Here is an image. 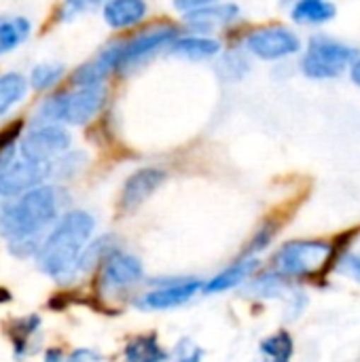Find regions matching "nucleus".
I'll use <instances>...</instances> for the list:
<instances>
[{
    "instance_id": "f257e3e1",
    "label": "nucleus",
    "mask_w": 360,
    "mask_h": 362,
    "mask_svg": "<svg viewBox=\"0 0 360 362\" xmlns=\"http://www.w3.org/2000/svg\"><path fill=\"white\" fill-rule=\"evenodd\" d=\"M59 199L53 187H36L0 212V233L8 240V250L15 257H34L42 244V233L57 221Z\"/></svg>"
},
{
    "instance_id": "f03ea898",
    "label": "nucleus",
    "mask_w": 360,
    "mask_h": 362,
    "mask_svg": "<svg viewBox=\"0 0 360 362\" xmlns=\"http://www.w3.org/2000/svg\"><path fill=\"white\" fill-rule=\"evenodd\" d=\"M93 231L95 218L87 210H68L47 233L34 255L38 269L57 282L74 280L81 252L91 242Z\"/></svg>"
},
{
    "instance_id": "7ed1b4c3",
    "label": "nucleus",
    "mask_w": 360,
    "mask_h": 362,
    "mask_svg": "<svg viewBox=\"0 0 360 362\" xmlns=\"http://www.w3.org/2000/svg\"><path fill=\"white\" fill-rule=\"evenodd\" d=\"M335 255V246L323 240L289 242L274 257V274L280 278H318L331 267Z\"/></svg>"
},
{
    "instance_id": "20e7f679",
    "label": "nucleus",
    "mask_w": 360,
    "mask_h": 362,
    "mask_svg": "<svg viewBox=\"0 0 360 362\" xmlns=\"http://www.w3.org/2000/svg\"><path fill=\"white\" fill-rule=\"evenodd\" d=\"M106 93L102 85H89V87H76L72 91L57 93L49 98L38 112V119L42 125H55V123H66V125H85L91 121L100 108L104 106Z\"/></svg>"
},
{
    "instance_id": "39448f33",
    "label": "nucleus",
    "mask_w": 360,
    "mask_h": 362,
    "mask_svg": "<svg viewBox=\"0 0 360 362\" xmlns=\"http://www.w3.org/2000/svg\"><path fill=\"white\" fill-rule=\"evenodd\" d=\"M359 57L356 49L329 36H314L301 59V70L310 78H335Z\"/></svg>"
},
{
    "instance_id": "423d86ee",
    "label": "nucleus",
    "mask_w": 360,
    "mask_h": 362,
    "mask_svg": "<svg viewBox=\"0 0 360 362\" xmlns=\"http://www.w3.org/2000/svg\"><path fill=\"white\" fill-rule=\"evenodd\" d=\"M204 282L197 278H176V280H166L157 282L155 291H149L136 299V308L144 312H168L182 308L189 303L199 291Z\"/></svg>"
},
{
    "instance_id": "0eeeda50",
    "label": "nucleus",
    "mask_w": 360,
    "mask_h": 362,
    "mask_svg": "<svg viewBox=\"0 0 360 362\" xmlns=\"http://www.w3.org/2000/svg\"><path fill=\"white\" fill-rule=\"evenodd\" d=\"M70 134L59 125H40L38 129L30 132L19 146L21 159L36 161V163H49L57 157H62L70 148Z\"/></svg>"
},
{
    "instance_id": "6e6552de",
    "label": "nucleus",
    "mask_w": 360,
    "mask_h": 362,
    "mask_svg": "<svg viewBox=\"0 0 360 362\" xmlns=\"http://www.w3.org/2000/svg\"><path fill=\"white\" fill-rule=\"evenodd\" d=\"M178 38L176 28L170 25H161L155 30H146L144 34L127 40V42H119V51H117V70H127L132 66H136L138 62H142L144 57H149L151 53L170 47L172 40Z\"/></svg>"
},
{
    "instance_id": "1a4fd4ad",
    "label": "nucleus",
    "mask_w": 360,
    "mask_h": 362,
    "mask_svg": "<svg viewBox=\"0 0 360 362\" xmlns=\"http://www.w3.org/2000/svg\"><path fill=\"white\" fill-rule=\"evenodd\" d=\"M246 47L261 59H280L301 49V40L289 28H261L248 34Z\"/></svg>"
},
{
    "instance_id": "9d476101",
    "label": "nucleus",
    "mask_w": 360,
    "mask_h": 362,
    "mask_svg": "<svg viewBox=\"0 0 360 362\" xmlns=\"http://www.w3.org/2000/svg\"><path fill=\"white\" fill-rule=\"evenodd\" d=\"M49 163L15 159L6 170L0 172V197H19L21 193L40 187L49 178Z\"/></svg>"
},
{
    "instance_id": "9b49d317",
    "label": "nucleus",
    "mask_w": 360,
    "mask_h": 362,
    "mask_svg": "<svg viewBox=\"0 0 360 362\" xmlns=\"http://www.w3.org/2000/svg\"><path fill=\"white\" fill-rule=\"evenodd\" d=\"M144 278L140 259L125 252H110L102 261V286L104 291H123Z\"/></svg>"
},
{
    "instance_id": "f8f14e48",
    "label": "nucleus",
    "mask_w": 360,
    "mask_h": 362,
    "mask_svg": "<svg viewBox=\"0 0 360 362\" xmlns=\"http://www.w3.org/2000/svg\"><path fill=\"white\" fill-rule=\"evenodd\" d=\"M163 182H166V172L159 168H142V170L134 172L123 185L121 208L125 212L138 210Z\"/></svg>"
},
{
    "instance_id": "ddd939ff",
    "label": "nucleus",
    "mask_w": 360,
    "mask_h": 362,
    "mask_svg": "<svg viewBox=\"0 0 360 362\" xmlns=\"http://www.w3.org/2000/svg\"><path fill=\"white\" fill-rule=\"evenodd\" d=\"M259 259L257 257H248V259H240L236 261L231 267L223 269L221 274H216L214 278H210L208 282H204L202 291L206 295H219V293H225V291H231L240 284H244L248 278L255 276V272L259 269Z\"/></svg>"
},
{
    "instance_id": "4468645a",
    "label": "nucleus",
    "mask_w": 360,
    "mask_h": 362,
    "mask_svg": "<svg viewBox=\"0 0 360 362\" xmlns=\"http://www.w3.org/2000/svg\"><path fill=\"white\" fill-rule=\"evenodd\" d=\"M238 15H240V8L236 4H229V2L219 4V2H214L210 6L187 13V21H189V25H193L199 32H210L216 25H225V23L238 19Z\"/></svg>"
},
{
    "instance_id": "2eb2a0df",
    "label": "nucleus",
    "mask_w": 360,
    "mask_h": 362,
    "mask_svg": "<svg viewBox=\"0 0 360 362\" xmlns=\"http://www.w3.org/2000/svg\"><path fill=\"white\" fill-rule=\"evenodd\" d=\"M146 15L144 0H108L104 6V19L110 28L123 30L136 25Z\"/></svg>"
},
{
    "instance_id": "dca6fc26",
    "label": "nucleus",
    "mask_w": 360,
    "mask_h": 362,
    "mask_svg": "<svg viewBox=\"0 0 360 362\" xmlns=\"http://www.w3.org/2000/svg\"><path fill=\"white\" fill-rule=\"evenodd\" d=\"M123 361L125 362H168L170 352L159 344V337L155 333L138 335L123 348Z\"/></svg>"
},
{
    "instance_id": "f3484780",
    "label": "nucleus",
    "mask_w": 360,
    "mask_h": 362,
    "mask_svg": "<svg viewBox=\"0 0 360 362\" xmlns=\"http://www.w3.org/2000/svg\"><path fill=\"white\" fill-rule=\"evenodd\" d=\"M221 51V42L206 36H178L170 45V53L185 59H206Z\"/></svg>"
},
{
    "instance_id": "a211bd4d",
    "label": "nucleus",
    "mask_w": 360,
    "mask_h": 362,
    "mask_svg": "<svg viewBox=\"0 0 360 362\" xmlns=\"http://www.w3.org/2000/svg\"><path fill=\"white\" fill-rule=\"evenodd\" d=\"M337 8L329 0H295L293 6V19L297 23H325L335 17Z\"/></svg>"
},
{
    "instance_id": "6ab92c4d",
    "label": "nucleus",
    "mask_w": 360,
    "mask_h": 362,
    "mask_svg": "<svg viewBox=\"0 0 360 362\" xmlns=\"http://www.w3.org/2000/svg\"><path fill=\"white\" fill-rule=\"evenodd\" d=\"M30 30L32 25L25 17H0V55L11 53L15 47H19L30 36Z\"/></svg>"
},
{
    "instance_id": "aec40b11",
    "label": "nucleus",
    "mask_w": 360,
    "mask_h": 362,
    "mask_svg": "<svg viewBox=\"0 0 360 362\" xmlns=\"http://www.w3.org/2000/svg\"><path fill=\"white\" fill-rule=\"evenodd\" d=\"M28 81L17 72L0 74V117H4L25 95Z\"/></svg>"
},
{
    "instance_id": "412c9836",
    "label": "nucleus",
    "mask_w": 360,
    "mask_h": 362,
    "mask_svg": "<svg viewBox=\"0 0 360 362\" xmlns=\"http://www.w3.org/2000/svg\"><path fill=\"white\" fill-rule=\"evenodd\" d=\"M261 354L267 362H291L295 354V341L289 331H278L261 341Z\"/></svg>"
},
{
    "instance_id": "4be33fe9",
    "label": "nucleus",
    "mask_w": 360,
    "mask_h": 362,
    "mask_svg": "<svg viewBox=\"0 0 360 362\" xmlns=\"http://www.w3.org/2000/svg\"><path fill=\"white\" fill-rule=\"evenodd\" d=\"M110 252H115V246H112V235H104L95 242H89L85 246V250L81 252V259H79V265H76V274L81 272H89L95 263L104 261Z\"/></svg>"
},
{
    "instance_id": "5701e85b",
    "label": "nucleus",
    "mask_w": 360,
    "mask_h": 362,
    "mask_svg": "<svg viewBox=\"0 0 360 362\" xmlns=\"http://www.w3.org/2000/svg\"><path fill=\"white\" fill-rule=\"evenodd\" d=\"M40 327V318L36 314L21 318L15 325V331H11L13 344H15V358H23L25 356V348H28V339L38 331Z\"/></svg>"
},
{
    "instance_id": "b1692460",
    "label": "nucleus",
    "mask_w": 360,
    "mask_h": 362,
    "mask_svg": "<svg viewBox=\"0 0 360 362\" xmlns=\"http://www.w3.org/2000/svg\"><path fill=\"white\" fill-rule=\"evenodd\" d=\"M64 66H59V64H40V66H36L34 70H32V74H30V85L34 87V89H38V91H42V89H49V87H53L62 76H64Z\"/></svg>"
},
{
    "instance_id": "393cba45",
    "label": "nucleus",
    "mask_w": 360,
    "mask_h": 362,
    "mask_svg": "<svg viewBox=\"0 0 360 362\" xmlns=\"http://www.w3.org/2000/svg\"><path fill=\"white\" fill-rule=\"evenodd\" d=\"M276 233H278V225H276L274 221L263 223V225L257 229L255 238L248 242V246H246V257H244V259L255 257V255H259L261 250H265V248L272 244V240L276 238Z\"/></svg>"
},
{
    "instance_id": "a878e982",
    "label": "nucleus",
    "mask_w": 360,
    "mask_h": 362,
    "mask_svg": "<svg viewBox=\"0 0 360 362\" xmlns=\"http://www.w3.org/2000/svg\"><path fill=\"white\" fill-rule=\"evenodd\" d=\"M250 291H255L259 297H280L286 293V284H284V278L276 274H267V276L257 278L250 284Z\"/></svg>"
},
{
    "instance_id": "bb28decb",
    "label": "nucleus",
    "mask_w": 360,
    "mask_h": 362,
    "mask_svg": "<svg viewBox=\"0 0 360 362\" xmlns=\"http://www.w3.org/2000/svg\"><path fill=\"white\" fill-rule=\"evenodd\" d=\"M246 70H248V64H246V59H244L242 55H227V57L221 62V66H219L221 76H225V78H229V81L242 78V76L246 74Z\"/></svg>"
},
{
    "instance_id": "cd10ccee",
    "label": "nucleus",
    "mask_w": 360,
    "mask_h": 362,
    "mask_svg": "<svg viewBox=\"0 0 360 362\" xmlns=\"http://www.w3.org/2000/svg\"><path fill=\"white\" fill-rule=\"evenodd\" d=\"M206 356L204 348L195 346L191 339H180L174 348V361L172 362H202Z\"/></svg>"
},
{
    "instance_id": "c85d7f7f",
    "label": "nucleus",
    "mask_w": 360,
    "mask_h": 362,
    "mask_svg": "<svg viewBox=\"0 0 360 362\" xmlns=\"http://www.w3.org/2000/svg\"><path fill=\"white\" fill-rule=\"evenodd\" d=\"M106 0H66L64 6H62V17L64 19H70V17H76L81 13H89V11H95L104 4Z\"/></svg>"
},
{
    "instance_id": "c756f323",
    "label": "nucleus",
    "mask_w": 360,
    "mask_h": 362,
    "mask_svg": "<svg viewBox=\"0 0 360 362\" xmlns=\"http://www.w3.org/2000/svg\"><path fill=\"white\" fill-rule=\"evenodd\" d=\"M66 362H102V354L93 348H76L66 356Z\"/></svg>"
},
{
    "instance_id": "7c9ffc66",
    "label": "nucleus",
    "mask_w": 360,
    "mask_h": 362,
    "mask_svg": "<svg viewBox=\"0 0 360 362\" xmlns=\"http://www.w3.org/2000/svg\"><path fill=\"white\" fill-rule=\"evenodd\" d=\"M216 0H174V6L178 11H185V13H191V11H197V8H204V6H210L214 4Z\"/></svg>"
},
{
    "instance_id": "2f4dec72",
    "label": "nucleus",
    "mask_w": 360,
    "mask_h": 362,
    "mask_svg": "<svg viewBox=\"0 0 360 362\" xmlns=\"http://www.w3.org/2000/svg\"><path fill=\"white\" fill-rule=\"evenodd\" d=\"M342 269L348 272L350 276H354L360 282V255H348V257L342 261Z\"/></svg>"
},
{
    "instance_id": "473e14b6",
    "label": "nucleus",
    "mask_w": 360,
    "mask_h": 362,
    "mask_svg": "<svg viewBox=\"0 0 360 362\" xmlns=\"http://www.w3.org/2000/svg\"><path fill=\"white\" fill-rule=\"evenodd\" d=\"M45 362H66V358H64V354H62L59 348H51L45 354Z\"/></svg>"
},
{
    "instance_id": "72a5a7b5",
    "label": "nucleus",
    "mask_w": 360,
    "mask_h": 362,
    "mask_svg": "<svg viewBox=\"0 0 360 362\" xmlns=\"http://www.w3.org/2000/svg\"><path fill=\"white\" fill-rule=\"evenodd\" d=\"M350 74H352V81H354V85H356V87H360V57H356V59H354Z\"/></svg>"
},
{
    "instance_id": "f704fd0d",
    "label": "nucleus",
    "mask_w": 360,
    "mask_h": 362,
    "mask_svg": "<svg viewBox=\"0 0 360 362\" xmlns=\"http://www.w3.org/2000/svg\"><path fill=\"white\" fill-rule=\"evenodd\" d=\"M286 2H289V0H286ZM293 2H295V0H293Z\"/></svg>"
}]
</instances>
